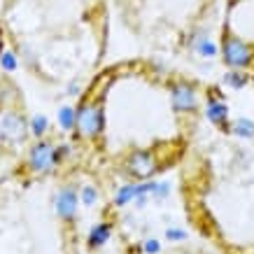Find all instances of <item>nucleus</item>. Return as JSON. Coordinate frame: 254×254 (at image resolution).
Instances as JSON below:
<instances>
[{"label": "nucleus", "mask_w": 254, "mask_h": 254, "mask_svg": "<svg viewBox=\"0 0 254 254\" xmlns=\"http://www.w3.org/2000/svg\"><path fill=\"white\" fill-rule=\"evenodd\" d=\"M68 93H70V96H77V93H79V84H70L68 86Z\"/></svg>", "instance_id": "4be33fe9"}, {"label": "nucleus", "mask_w": 254, "mask_h": 254, "mask_svg": "<svg viewBox=\"0 0 254 254\" xmlns=\"http://www.w3.org/2000/svg\"><path fill=\"white\" fill-rule=\"evenodd\" d=\"M191 47L196 49V54L203 56V59H215L219 54V47L215 45V40H210L205 33H200L198 38L191 42Z\"/></svg>", "instance_id": "9d476101"}, {"label": "nucleus", "mask_w": 254, "mask_h": 254, "mask_svg": "<svg viewBox=\"0 0 254 254\" xmlns=\"http://www.w3.org/2000/svg\"><path fill=\"white\" fill-rule=\"evenodd\" d=\"M229 133L238 135V138H254V122L240 117V119H236V122L229 126Z\"/></svg>", "instance_id": "f8f14e48"}, {"label": "nucleus", "mask_w": 254, "mask_h": 254, "mask_svg": "<svg viewBox=\"0 0 254 254\" xmlns=\"http://www.w3.org/2000/svg\"><path fill=\"white\" fill-rule=\"evenodd\" d=\"M77 203L79 193L72 187H63L61 191L56 193V215L65 219V222H72L77 217Z\"/></svg>", "instance_id": "0eeeda50"}, {"label": "nucleus", "mask_w": 254, "mask_h": 254, "mask_svg": "<svg viewBox=\"0 0 254 254\" xmlns=\"http://www.w3.org/2000/svg\"><path fill=\"white\" fill-rule=\"evenodd\" d=\"M28 131H31L38 140H40V138H45L47 131H49V119H47L45 115H35V117L31 119V122H28Z\"/></svg>", "instance_id": "4468645a"}, {"label": "nucleus", "mask_w": 254, "mask_h": 254, "mask_svg": "<svg viewBox=\"0 0 254 254\" xmlns=\"http://www.w3.org/2000/svg\"><path fill=\"white\" fill-rule=\"evenodd\" d=\"M79 200L84 203L86 208H91V205H96V200H98V191H96V187L86 185L84 189H82V193H79Z\"/></svg>", "instance_id": "f3484780"}, {"label": "nucleus", "mask_w": 254, "mask_h": 254, "mask_svg": "<svg viewBox=\"0 0 254 254\" xmlns=\"http://www.w3.org/2000/svg\"><path fill=\"white\" fill-rule=\"evenodd\" d=\"M205 117H208L215 126H219V128H224V131H229V105H226L222 98H210L208 100Z\"/></svg>", "instance_id": "6e6552de"}, {"label": "nucleus", "mask_w": 254, "mask_h": 254, "mask_svg": "<svg viewBox=\"0 0 254 254\" xmlns=\"http://www.w3.org/2000/svg\"><path fill=\"white\" fill-rule=\"evenodd\" d=\"M138 196H142V191H140V182L138 185H124L119 191H117V196H115V205H128L131 200H135Z\"/></svg>", "instance_id": "9b49d317"}, {"label": "nucleus", "mask_w": 254, "mask_h": 254, "mask_svg": "<svg viewBox=\"0 0 254 254\" xmlns=\"http://www.w3.org/2000/svg\"><path fill=\"white\" fill-rule=\"evenodd\" d=\"M222 56H224V63L233 70H243V68H250L254 61V54L250 45H245L240 38H226L222 45Z\"/></svg>", "instance_id": "f03ea898"}, {"label": "nucleus", "mask_w": 254, "mask_h": 254, "mask_svg": "<svg viewBox=\"0 0 254 254\" xmlns=\"http://www.w3.org/2000/svg\"><path fill=\"white\" fill-rule=\"evenodd\" d=\"M28 135V122L19 112H5L0 117V138L9 145H19Z\"/></svg>", "instance_id": "7ed1b4c3"}, {"label": "nucleus", "mask_w": 254, "mask_h": 254, "mask_svg": "<svg viewBox=\"0 0 254 254\" xmlns=\"http://www.w3.org/2000/svg\"><path fill=\"white\" fill-rule=\"evenodd\" d=\"M75 128L82 138H98L103 128H105V110L100 103H82L75 110Z\"/></svg>", "instance_id": "f257e3e1"}, {"label": "nucleus", "mask_w": 254, "mask_h": 254, "mask_svg": "<svg viewBox=\"0 0 254 254\" xmlns=\"http://www.w3.org/2000/svg\"><path fill=\"white\" fill-rule=\"evenodd\" d=\"M142 250H145V254H159V252H161V243H159V240H154V238H149V240H145Z\"/></svg>", "instance_id": "aec40b11"}, {"label": "nucleus", "mask_w": 254, "mask_h": 254, "mask_svg": "<svg viewBox=\"0 0 254 254\" xmlns=\"http://www.w3.org/2000/svg\"><path fill=\"white\" fill-rule=\"evenodd\" d=\"M56 119H59V126H61L65 133L75 131V108H70V105H63V108H59V115H56Z\"/></svg>", "instance_id": "ddd939ff"}, {"label": "nucleus", "mask_w": 254, "mask_h": 254, "mask_svg": "<svg viewBox=\"0 0 254 254\" xmlns=\"http://www.w3.org/2000/svg\"><path fill=\"white\" fill-rule=\"evenodd\" d=\"M70 152H72V147H70V145H59V147L54 145V159H56V163H61L63 159H68Z\"/></svg>", "instance_id": "6ab92c4d"}, {"label": "nucleus", "mask_w": 254, "mask_h": 254, "mask_svg": "<svg viewBox=\"0 0 254 254\" xmlns=\"http://www.w3.org/2000/svg\"><path fill=\"white\" fill-rule=\"evenodd\" d=\"M170 103L175 112H193L198 105V93L191 84L187 82H177L170 86Z\"/></svg>", "instance_id": "423d86ee"}, {"label": "nucleus", "mask_w": 254, "mask_h": 254, "mask_svg": "<svg viewBox=\"0 0 254 254\" xmlns=\"http://www.w3.org/2000/svg\"><path fill=\"white\" fill-rule=\"evenodd\" d=\"M247 82H250V77H247L245 72H240V70L231 68L224 75V84L231 86V89H243V86H247Z\"/></svg>", "instance_id": "2eb2a0df"}, {"label": "nucleus", "mask_w": 254, "mask_h": 254, "mask_svg": "<svg viewBox=\"0 0 254 254\" xmlns=\"http://www.w3.org/2000/svg\"><path fill=\"white\" fill-rule=\"evenodd\" d=\"M110 236H112V224H108V222L96 224L91 229V233H89V247H91V250H98V247H103L108 243Z\"/></svg>", "instance_id": "1a4fd4ad"}, {"label": "nucleus", "mask_w": 254, "mask_h": 254, "mask_svg": "<svg viewBox=\"0 0 254 254\" xmlns=\"http://www.w3.org/2000/svg\"><path fill=\"white\" fill-rule=\"evenodd\" d=\"M166 238L168 240H185L187 233L182 231V229H168V231H166Z\"/></svg>", "instance_id": "412c9836"}, {"label": "nucleus", "mask_w": 254, "mask_h": 254, "mask_svg": "<svg viewBox=\"0 0 254 254\" xmlns=\"http://www.w3.org/2000/svg\"><path fill=\"white\" fill-rule=\"evenodd\" d=\"M54 166H56L54 145H52L49 140L40 138L38 142L31 147V152H28V168H31L33 173H49Z\"/></svg>", "instance_id": "39448f33"}, {"label": "nucleus", "mask_w": 254, "mask_h": 254, "mask_svg": "<svg viewBox=\"0 0 254 254\" xmlns=\"http://www.w3.org/2000/svg\"><path fill=\"white\" fill-rule=\"evenodd\" d=\"M152 196L154 198H168L170 196V182H154V187H152Z\"/></svg>", "instance_id": "a211bd4d"}, {"label": "nucleus", "mask_w": 254, "mask_h": 254, "mask_svg": "<svg viewBox=\"0 0 254 254\" xmlns=\"http://www.w3.org/2000/svg\"><path fill=\"white\" fill-rule=\"evenodd\" d=\"M126 168H128V173H131L133 177H138L140 182H142V180H149V177L159 170V161H156V156L152 154V152L138 149V152H131V154H128Z\"/></svg>", "instance_id": "20e7f679"}, {"label": "nucleus", "mask_w": 254, "mask_h": 254, "mask_svg": "<svg viewBox=\"0 0 254 254\" xmlns=\"http://www.w3.org/2000/svg\"><path fill=\"white\" fill-rule=\"evenodd\" d=\"M0 65H2V70H7V72H14L19 68V59H16L14 52H0Z\"/></svg>", "instance_id": "dca6fc26"}]
</instances>
